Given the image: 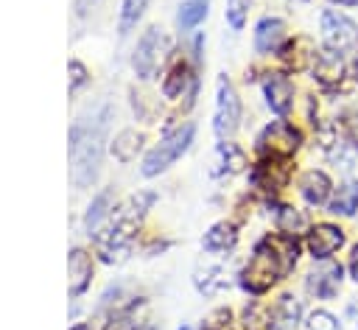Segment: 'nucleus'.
Wrapping results in <instances>:
<instances>
[{
	"mask_svg": "<svg viewBox=\"0 0 358 330\" xmlns=\"http://www.w3.org/2000/svg\"><path fill=\"white\" fill-rule=\"evenodd\" d=\"M109 117H112V109L103 103L90 117H76V123L70 126V134H67L70 176H73V185L78 190L90 187L95 182L98 171H101L103 143H106V131H109Z\"/></svg>",
	"mask_w": 358,
	"mask_h": 330,
	"instance_id": "obj_1",
	"label": "nucleus"
},
{
	"mask_svg": "<svg viewBox=\"0 0 358 330\" xmlns=\"http://www.w3.org/2000/svg\"><path fill=\"white\" fill-rule=\"evenodd\" d=\"M296 263V241L294 235H280V238H263L255 243V252L249 263L241 271V285L249 294H266L280 277L291 271Z\"/></svg>",
	"mask_w": 358,
	"mask_h": 330,
	"instance_id": "obj_2",
	"label": "nucleus"
},
{
	"mask_svg": "<svg viewBox=\"0 0 358 330\" xmlns=\"http://www.w3.org/2000/svg\"><path fill=\"white\" fill-rule=\"evenodd\" d=\"M193 134H196V126H193V123H185V126L168 131V134H165V137L145 154V159H143V165H140V173L151 179V176L168 171V168H171V165L190 148Z\"/></svg>",
	"mask_w": 358,
	"mask_h": 330,
	"instance_id": "obj_3",
	"label": "nucleus"
},
{
	"mask_svg": "<svg viewBox=\"0 0 358 330\" xmlns=\"http://www.w3.org/2000/svg\"><path fill=\"white\" fill-rule=\"evenodd\" d=\"M162 50H165V34L159 25H148L143 31V36L137 39L134 45V53H131V67H134V76L148 81L154 78L159 62H162Z\"/></svg>",
	"mask_w": 358,
	"mask_h": 330,
	"instance_id": "obj_4",
	"label": "nucleus"
},
{
	"mask_svg": "<svg viewBox=\"0 0 358 330\" xmlns=\"http://www.w3.org/2000/svg\"><path fill=\"white\" fill-rule=\"evenodd\" d=\"M241 126V98L235 92V87L229 84L227 76L218 78V89H215V112H213V129L221 140L232 137Z\"/></svg>",
	"mask_w": 358,
	"mask_h": 330,
	"instance_id": "obj_5",
	"label": "nucleus"
},
{
	"mask_svg": "<svg viewBox=\"0 0 358 330\" xmlns=\"http://www.w3.org/2000/svg\"><path fill=\"white\" fill-rule=\"evenodd\" d=\"M134 227H137V221L117 215L115 224L103 235H98V254H101L103 263H120V260H126V254L131 249V241H134Z\"/></svg>",
	"mask_w": 358,
	"mask_h": 330,
	"instance_id": "obj_6",
	"label": "nucleus"
},
{
	"mask_svg": "<svg viewBox=\"0 0 358 330\" xmlns=\"http://www.w3.org/2000/svg\"><path fill=\"white\" fill-rule=\"evenodd\" d=\"M299 143H302V134L291 123L271 120L257 137V151L263 157H288V154H294L299 148Z\"/></svg>",
	"mask_w": 358,
	"mask_h": 330,
	"instance_id": "obj_7",
	"label": "nucleus"
},
{
	"mask_svg": "<svg viewBox=\"0 0 358 330\" xmlns=\"http://www.w3.org/2000/svg\"><path fill=\"white\" fill-rule=\"evenodd\" d=\"M322 39L327 45V50L333 53H344V50H352L358 45V25L338 14V11H322Z\"/></svg>",
	"mask_w": 358,
	"mask_h": 330,
	"instance_id": "obj_8",
	"label": "nucleus"
},
{
	"mask_svg": "<svg viewBox=\"0 0 358 330\" xmlns=\"http://www.w3.org/2000/svg\"><path fill=\"white\" fill-rule=\"evenodd\" d=\"M291 176V165L288 157H263L255 168H252V185L266 190V193H277L288 185Z\"/></svg>",
	"mask_w": 358,
	"mask_h": 330,
	"instance_id": "obj_9",
	"label": "nucleus"
},
{
	"mask_svg": "<svg viewBox=\"0 0 358 330\" xmlns=\"http://www.w3.org/2000/svg\"><path fill=\"white\" fill-rule=\"evenodd\" d=\"M344 243V229H338L336 224H316L308 232V252L316 260H327L333 252H338Z\"/></svg>",
	"mask_w": 358,
	"mask_h": 330,
	"instance_id": "obj_10",
	"label": "nucleus"
},
{
	"mask_svg": "<svg viewBox=\"0 0 358 330\" xmlns=\"http://www.w3.org/2000/svg\"><path fill=\"white\" fill-rule=\"evenodd\" d=\"M67 274H70V296H81L92 282V254L81 246L70 249L67 257Z\"/></svg>",
	"mask_w": 358,
	"mask_h": 330,
	"instance_id": "obj_11",
	"label": "nucleus"
},
{
	"mask_svg": "<svg viewBox=\"0 0 358 330\" xmlns=\"http://www.w3.org/2000/svg\"><path fill=\"white\" fill-rule=\"evenodd\" d=\"M263 92H266V103L277 115H285L294 103V84L285 73H268L263 81Z\"/></svg>",
	"mask_w": 358,
	"mask_h": 330,
	"instance_id": "obj_12",
	"label": "nucleus"
},
{
	"mask_svg": "<svg viewBox=\"0 0 358 330\" xmlns=\"http://www.w3.org/2000/svg\"><path fill=\"white\" fill-rule=\"evenodd\" d=\"M285 42V22L280 17H263L255 25V50L257 53H274Z\"/></svg>",
	"mask_w": 358,
	"mask_h": 330,
	"instance_id": "obj_13",
	"label": "nucleus"
},
{
	"mask_svg": "<svg viewBox=\"0 0 358 330\" xmlns=\"http://www.w3.org/2000/svg\"><path fill=\"white\" fill-rule=\"evenodd\" d=\"M338 285H341V266L338 263H324L308 274V291L322 296V299H330L338 291Z\"/></svg>",
	"mask_w": 358,
	"mask_h": 330,
	"instance_id": "obj_14",
	"label": "nucleus"
},
{
	"mask_svg": "<svg viewBox=\"0 0 358 330\" xmlns=\"http://www.w3.org/2000/svg\"><path fill=\"white\" fill-rule=\"evenodd\" d=\"M299 190H302V196H305L308 204H324L327 196H330V179H327L324 171L310 168V171L302 173V179H299Z\"/></svg>",
	"mask_w": 358,
	"mask_h": 330,
	"instance_id": "obj_15",
	"label": "nucleus"
},
{
	"mask_svg": "<svg viewBox=\"0 0 358 330\" xmlns=\"http://www.w3.org/2000/svg\"><path fill=\"white\" fill-rule=\"evenodd\" d=\"M109 210H112V190L103 187L101 193H95V199L90 201V207L84 213V229H87V235H98V227L109 218Z\"/></svg>",
	"mask_w": 358,
	"mask_h": 330,
	"instance_id": "obj_16",
	"label": "nucleus"
},
{
	"mask_svg": "<svg viewBox=\"0 0 358 330\" xmlns=\"http://www.w3.org/2000/svg\"><path fill=\"white\" fill-rule=\"evenodd\" d=\"M235 241H238V229H235V224H229V221H218V224H213V227L204 232L201 246H204L207 252H227V249L235 246Z\"/></svg>",
	"mask_w": 358,
	"mask_h": 330,
	"instance_id": "obj_17",
	"label": "nucleus"
},
{
	"mask_svg": "<svg viewBox=\"0 0 358 330\" xmlns=\"http://www.w3.org/2000/svg\"><path fill=\"white\" fill-rule=\"evenodd\" d=\"M299 313H302V305H299L294 296H288V294H285V296H280V299H277L274 310L268 313V327H274V330L296 327Z\"/></svg>",
	"mask_w": 358,
	"mask_h": 330,
	"instance_id": "obj_18",
	"label": "nucleus"
},
{
	"mask_svg": "<svg viewBox=\"0 0 358 330\" xmlns=\"http://www.w3.org/2000/svg\"><path fill=\"white\" fill-rule=\"evenodd\" d=\"M310 64H313V78H319L324 87H330V84L341 81V73H344V64H341V53H333V50H327V53L316 56Z\"/></svg>",
	"mask_w": 358,
	"mask_h": 330,
	"instance_id": "obj_19",
	"label": "nucleus"
},
{
	"mask_svg": "<svg viewBox=\"0 0 358 330\" xmlns=\"http://www.w3.org/2000/svg\"><path fill=\"white\" fill-rule=\"evenodd\" d=\"M140 145H143V134L134 131V129H123V131H117L115 140H112V154H115V159H120V162H131V159L137 157Z\"/></svg>",
	"mask_w": 358,
	"mask_h": 330,
	"instance_id": "obj_20",
	"label": "nucleus"
},
{
	"mask_svg": "<svg viewBox=\"0 0 358 330\" xmlns=\"http://www.w3.org/2000/svg\"><path fill=\"white\" fill-rule=\"evenodd\" d=\"M193 282H196V288L204 296H213V294H218V291L227 288V271L221 266H204V268H196Z\"/></svg>",
	"mask_w": 358,
	"mask_h": 330,
	"instance_id": "obj_21",
	"label": "nucleus"
},
{
	"mask_svg": "<svg viewBox=\"0 0 358 330\" xmlns=\"http://www.w3.org/2000/svg\"><path fill=\"white\" fill-rule=\"evenodd\" d=\"M210 11V0H182L179 3V14H176V25L179 31H193Z\"/></svg>",
	"mask_w": 358,
	"mask_h": 330,
	"instance_id": "obj_22",
	"label": "nucleus"
},
{
	"mask_svg": "<svg viewBox=\"0 0 358 330\" xmlns=\"http://www.w3.org/2000/svg\"><path fill=\"white\" fill-rule=\"evenodd\" d=\"M187 81H196V76L187 70L185 62H176V64L171 67V73L165 76V81H162V95H165V98H179V95L185 92Z\"/></svg>",
	"mask_w": 358,
	"mask_h": 330,
	"instance_id": "obj_23",
	"label": "nucleus"
},
{
	"mask_svg": "<svg viewBox=\"0 0 358 330\" xmlns=\"http://www.w3.org/2000/svg\"><path fill=\"white\" fill-rule=\"evenodd\" d=\"M358 210V182H344L338 185L333 201H330V213L336 215H352Z\"/></svg>",
	"mask_w": 358,
	"mask_h": 330,
	"instance_id": "obj_24",
	"label": "nucleus"
},
{
	"mask_svg": "<svg viewBox=\"0 0 358 330\" xmlns=\"http://www.w3.org/2000/svg\"><path fill=\"white\" fill-rule=\"evenodd\" d=\"M215 157H218V173H235L246 165V154L235 145V143H218L215 148Z\"/></svg>",
	"mask_w": 358,
	"mask_h": 330,
	"instance_id": "obj_25",
	"label": "nucleus"
},
{
	"mask_svg": "<svg viewBox=\"0 0 358 330\" xmlns=\"http://www.w3.org/2000/svg\"><path fill=\"white\" fill-rule=\"evenodd\" d=\"M145 8H148V0H123V3H120V17H117V31H120V36H126V34L140 22V17L145 14Z\"/></svg>",
	"mask_w": 358,
	"mask_h": 330,
	"instance_id": "obj_26",
	"label": "nucleus"
},
{
	"mask_svg": "<svg viewBox=\"0 0 358 330\" xmlns=\"http://www.w3.org/2000/svg\"><path fill=\"white\" fill-rule=\"evenodd\" d=\"M154 193L151 190H140V193H134V196H129V201L120 207V213L117 215H123V218H131V221H137L151 204H154Z\"/></svg>",
	"mask_w": 358,
	"mask_h": 330,
	"instance_id": "obj_27",
	"label": "nucleus"
},
{
	"mask_svg": "<svg viewBox=\"0 0 358 330\" xmlns=\"http://www.w3.org/2000/svg\"><path fill=\"white\" fill-rule=\"evenodd\" d=\"M277 224H280V232H285V235H296V232L305 229V218H302V213H296L294 207H280Z\"/></svg>",
	"mask_w": 358,
	"mask_h": 330,
	"instance_id": "obj_28",
	"label": "nucleus"
},
{
	"mask_svg": "<svg viewBox=\"0 0 358 330\" xmlns=\"http://www.w3.org/2000/svg\"><path fill=\"white\" fill-rule=\"evenodd\" d=\"M252 3L255 0H227V22L235 28V31H241L243 25H246V17H249V8H252Z\"/></svg>",
	"mask_w": 358,
	"mask_h": 330,
	"instance_id": "obj_29",
	"label": "nucleus"
},
{
	"mask_svg": "<svg viewBox=\"0 0 358 330\" xmlns=\"http://www.w3.org/2000/svg\"><path fill=\"white\" fill-rule=\"evenodd\" d=\"M67 73H70V95H76L87 81H90V73H87V67L78 62V59H70V64H67Z\"/></svg>",
	"mask_w": 358,
	"mask_h": 330,
	"instance_id": "obj_30",
	"label": "nucleus"
},
{
	"mask_svg": "<svg viewBox=\"0 0 358 330\" xmlns=\"http://www.w3.org/2000/svg\"><path fill=\"white\" fill-rule=\"evenodd\" d=\"M308 330H338V319L327 310H313L308 316Z\"/></svg>",
	"mask_w": 358,
	"mask_h": 330,
	"instance_id": "obj_31",
	"label": "nucleus"
},
{
	"mask_svg": "<svg viewBox=\"0 0 358 330\" xmlns=\"http://www.w3.org/2000/svg\"><path fill=\"white\" fill-rule=\"evenodd\" d=\"M344 134H347V140L358 148V112L344 115Z\"/></svg>",
	"mask_w": 358,
	"mask_h": 330,
	"instance_id": "obj_32",
	"label": "nucleus"
},
{
	"mask_svg": "<svg viewBox=\"0 0 358 330\" xmlns=\"http://www.w3.org/2000/svg\"><path fill=\"white\" fill-rule=\"evenodd\" d=\"M101 0H73V8H76V17H87L90 11H95Z\"/></svg>",
	"mask_w": 358,
	"mask_h": 330,
	"instance_id": "obj_33",
	"label": "nucleus"
},
{
	"mask_svg": "<svg viewBox=\"0 0 358 330\" xmlns=\"http://www.w3.org/2000/svg\"><path fill=\"white\" fill-rule=\"evenodd\" d=\"M350 271H352V280L358 282V246L352 249V260H350Z\"/></svg>",
	"mask_w": 358,
	"mask_h": 330,
	"instance_id": "obj_34",
	"label": "nucleus"
},
{
	"mask_svg": "<svg viewBox=\"0 0 358 330\" xmlns=\"http://www.w3.org/2000/svg\"><path fill=\"white\" fill-rule=\"evenodd\" d=\"M70 330H101V327H98V324H92V319H90V322H78V324H73Z\"/></svg>",
	"mask_w": 358,
	"mask_h": 330,
	"instance_id": "obj_35",
	"label": "nucleus"
},
{
	"mask_svg": "<svg viewBox=\"0 0 358 330\" xmlns=\"http://www.w3.org/2000/svg\"><path fill=\"white\" fill-rule=\"evenodd\" d=\"M333 3H338V6H358V0H333Z\"/></svg>",
	"mask_w": 358,
	"mask_h": 330,
	"instance_id": "obj_36",
	"label": "nucleus"
},
{
	"mask_svg": "<svg viewBox=\"0 0 358 330\" xmlns=\"http://www.w3.org/2000/svg\"><path fill=\"white\" fill-rule=\"evenodd\" d=\"M352 70H355V78H358V56H355V64H352Z\"/></svg>",
	"mask_w": 358,
	"mask_h": 330,
	"instance_id": "obj_37",
	"label": "nucleus"
},
{
	"mask_svg": "<svg viewBox=\"0 0 358 330\" xmlns=\"http://www.w3.org/2000/svg\"><path fill=\"white\" fill-rule=\"evenodd\" d=\"M179 330H196V327H190V324H182V327H179Z\"/></svg>",
	"mask_w": 358,
	"mask_h": 330,
	"instance_id": "obj_38",
	"label": "nucleus"
}]
</instances>
